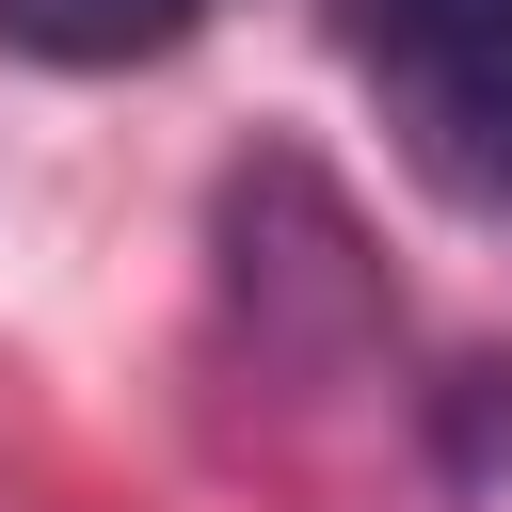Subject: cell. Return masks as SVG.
I'll use <instances>...</instances> for the list:
<instances>
[{
    "label": "cell",
    "mask_w": 512,
    "mask_h": 512,
    "mask_svg": "<svg viewBox=\"0 0 512 512\" xmlns=\"http://www.w3.org/2000/svg\"><path fill=\"white\" fill-rule=\"evenodd\" d=\"M224 0H0V48L16 64H160V48H192Z\"/></svg>",
    "instance_id": "obj_2"
},
{
    "label": "cell",
    "mask_w": 512,
    "mask_h": 512,
    "mask_svg": "<svg viewBox=\"0 0 512 512\" xmlns=\"http://www.w3.org/2000/svg\"><path fill=\"white\" fill-rule=\"evenodd\" d=\"M336 48L368 64L416 176L512 224V0H336Z\"/></svg>",
    "instance_id": "obj_1"
}]
</instances>
